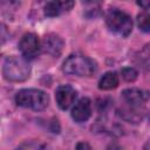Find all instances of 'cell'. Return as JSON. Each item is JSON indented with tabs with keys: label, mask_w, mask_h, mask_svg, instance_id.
Instances as JSON below:
<instances>
[{
	"label": "cell",
	"mask_w": 150,
	"mask_h": 150,
	"mask_svg": "<svg viewBox=\"0 0 150 150\" xmlns=\"http://www.w3.org/2000/svg\"><path fill=\"white\" fill-rule=\"evenodd\" d=\"M15 102L18 105L28 108L35 111H41L47 108L49 103L48 95L40 89H21L15 95Z\"/></svg>",
	"instance_id": "1"
},
{
	"label": "cell",
	"mask_w": 150,
	"mask_h": 150,
	"mask_svg": "<svg viewBox=\"0 0 150 150\" xmlns=\"http://www.w3.org/2000/svg\"><path fill=\"white\" fill-rule=\"evenodd\" d=\"M30 66L27 60L19 56L8 57L2 67V75L11 82H23L29 77Z\"/></svg>",
	"instance_id": "2"
},
{
	"label": "cell",
	"mask_w": 150,
	"mask_h": 150,
	"mask_svg": "<svg viewBox=\"0 0 150 150\" xmlns=\"http://www.w3.org/2000/svg\"><path fill=\"white\" fill-rule=\"evenodd\" d=\"M62 70L68 75L90 76L96 71V63L83 55H70L64 60Z\"/></svg>",
	"instance_id": "3"
},
{
	"label": "cell",
	"mask_w": 150,
	"mask_h": 150,
	"mask_svg": "<svg viewBox=\"0 0 150 150\" xmlns=\"http://www.w3.org/2000/svg\"><path fill=\"white\" fill-rule=\"evenodd\" d=\"M105 23L109 30L121 36H128L132 30V19L129 14L117 8H110L105 15Z\"/></svg>",
	"instance_id": "4"
},
{
	"label": "cell",
	"mask_w": 150,
	"mask_h": 150,
	"mask_svg": "<svg viewBox=\"0 0 150 150\" xmlns=\"http://www.w3.org/2000/svg\"><path fill=\"white\" fill-rule=\"evenodd\" d=\"M19 49L25 60L35 59L41 50V43L38 35L34 33H26L19 42Z\"/></svg>",
	"instance_id": "5"
},
{
	"label": "cell",
	"mask_w": 150,
	"mask_h": 150,
	"mask_svg": "<svg viewBox=\"0 0 150 150\" xmlns=\"http://www.w3.org/2000/svg\"><path fill=\"white\" fill-rule=\"evenodd\" d=\"M76 90L69 84H61L55 90V100L60 109L67 110L76 98Z\"/></svg>",
	"instance_id": "6"
},
{
	"label": "cell",
	"mask_w": 150,
	"mask_h": 150,
	"mask_svg": "<svg viewBox=\"0 0 150 150\" xmlns=\"http://www.w3.org/2000/svg\"><path fill=\"white\" fill-rule=\"evenodd\" d=\"M63 46H64L63 40L54 33L46 34L45 38L42 39V43H41V48L43 49V52L49 54L53 57L60 56V54L62 53Z\"/></svg>",
	"instance_id": "7"
},
{
	"label": "cell",
	"mask_w": 150,
	"mask_h": 150,
	"mask_svg": "<svg viewBox=\"0 0 150 150\" xmlns=\"http://www.w3.org/2000/svg\"><path fill=\"white\" fill-rule=\"evenodd\" d=\"M90 116H91V101L88 97H82L73 107L71 118L77 123H82L86 122Z\"/></svg>",
	"instance_id": "8"
},
{
	"label": "cell",
	"mask_w": 150,
	"mask_h": 150,
	"mask_svg": "<svg viewBox=\"0 0 150 150\" xmlns=\"http://www.w3.org/2000/svg\"><path fill=\"white\" fill-rule=\"evenodd\" d=\"M122 97L131 108H138V107L143 105L148 98L146 94L138 88L124 89L122 91Z\"/></svg>",
	"instance_id": "9"
},
{
	"label": "cell",
	"mask_w": 150,
	"mask_h": 150,
	"mask_svg": "<svg viewBox=\"0 0 150 150\" xmlns=\"http://www.w3.org/2000/svg\"><path fill=\"white\" fill-rule=\"evenodd\" d=\"M118 86V75L116 71H107L98 81V88L102 90H111Z\"/></svg>",
	"instance_id": "10"
},
{
	"label": "cell",
	"mask_w": 150,
	"mask_h": 150,
	"mask_svg": "<svg viewBox=\"0 0 150 150\" xmlns=\"http://www.w3.org/2000/svg\"><path fill=\"white\" fill-rule=\"evenodd\" d=\"M43 12H45V15L49 16V18H54V16L59 15L62 12L61 6H60V1H49V2H47L43 7Z\"/></svg>",
	"instance_id": "11"
},
{
	"label": "cell",
	"mask_w": 150,
	"mask_h": 150,
	"mask_svg": "<svg viewBox=\"0 0 150 150\" xmlns=\"http://www.w3.org/2000/svg\"><path fill=\"white\" fill-rule=\"evenodd\" d=\"M137 25L139 27L141 30H143L144 33H148L150 30V26H149V12L148 9L142 11L138 16H137Z\"/></svg>",
	"instance_id": "12"
},
{
	"label": "cell",
	"mask_w": 150,
	"mask_h": 150,
	"mask_svg": "<svg viewBox=\"0 0 150 150\" xmlns=\"http://www.w3.org/2000/svg\"><path fill=\"white\" fill-rule=\"evenodd\" d=\"M16 150H45V144L39 141H27L20 144Z\"/></svg>",
	"instance_id": "13"
},
{
	"label": "cell",
	"mask_w": 150,
	"mask_h": 150,
	"mask_svg": "<svg viewBox=\"0 0 150 150\" xmlns=\"http://www.w3.org/2000/svg\"><path fill=\"white\" fill-rule=\"evenodd\" d=\"M121 74H122V77L127 81V82H134L137 76H138V71L132 68V67H125L121 70Z\"/></svg>",
	"instance_id": "14"
},
{
	"label": "cell",
	"mask_w": 150,
	"mask_h": 150,
	"mask_svg": "<svg viewBox=\"0 0 150 150\" xmlns=\"http://www.w3.org/2000/svg\"><path fill=\"white\" fill-rule=\"evenodd\" d=\"M60 6L62 11H69L74 6V2L73 1H60Z\"/></svg>",
	"instance_id": "15"
},
{
	"label": "cell",
	"mask_w": 150,
	"mask_h": 150,
	"mask_svg": "<svg viewBox=\"0 0 150 150\" xmlns=\"http://www.w3.org/2000/svg\"><path fill=\"white\" fill-rule=\"evenodd\" d=\"M76 150H93V149L90 148V145H89L88 143H86V142H80V143H77V145H76Z\"/></svg>",
	"instance_id": "16"
}]
</instances>
